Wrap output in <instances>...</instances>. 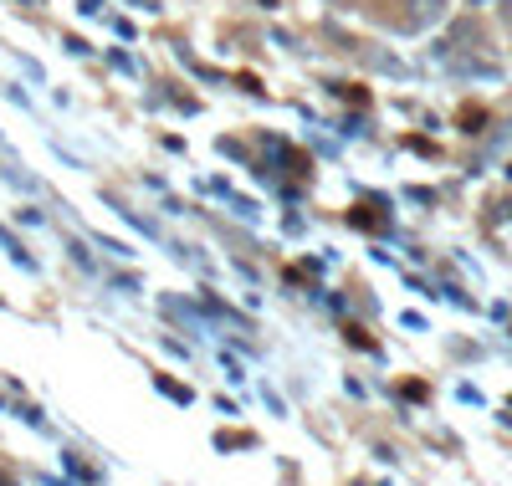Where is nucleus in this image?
Masks as SVG:
<instances>
[{
    "instance_id": "obj_1",
    "label": "nucleus",
    "mask_w": 512,
    "mask_h": 486,
    "mask_svg": "<svg viewBox=\"0 0 512 486\" xmlns=\"http://www.w3.org/2000/svg\"><path fill=\"white\" fill-rule=\"evenodd\" d=\"M446 16V0H410V26H431Z\"/></svg>"
}]
</instances>
